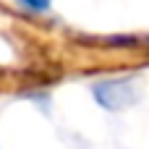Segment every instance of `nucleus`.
I'll use <instances>...</instances> for the list:
<instances>
[{"label": "nucleus", "mask_w": 149, "mask_h": 149, "mask_svg": "<svg viewBox=\"0 0 149 149\" xmlns=\"http://www.w3.org/2000/svg\"><path fill=\"white\" fill-rule=\"evenodd\" d=\"M97 105H102L105 110H123V107H131L139 94H136V86L131 79H107V81H100L94 84L92 89Z\"/></svg>", "instance_id": "f257e3e1"}, {"label": "nucleus", "mask_w": 149, "mask_h": 149, "mask_svg": "<svg viewBox=\"0 0 149 149\" xmlns=\"http://www.w3.org/2000/svg\"><path fill=\"white\" fill-rule=\"evenodd\" d=\"M18 3H21V5H26L29 10H37V13H39V10H47L52 0H18Z\"/></svg>", "instance_id": "f03ea898"}]
</instances>
